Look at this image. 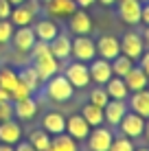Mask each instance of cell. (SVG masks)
I'll return each instance as SVG.
<instances>
[{"mask_svg": "<svg viewBox=\"0 0 149 151\" xmlns=\"http://www.w3.org/2000/svg\"><path fill=\"white\" fill-rule=\"evenodd\" d=\"M46 94L53 99V101L64 103V101H68V99H73L75 88L64 75H53L48 81H46Z\"/></svg>", "mask_w": 149, "mask_h": 151, "instance_id": "cell-1", "label": "cell"}, {"mask_svg": "<svg viewBox=\"0 0 149 151\" xmlns=\"http://www.w3.org/2000/svg\"><path fill=\"white\" fill-rule=\"evenodd\" d=\"M70 57H75V61L90 64V61L96 57V44H94V40H90L88 35H77V37L73 40Z\"/></svg>", "mask_w": 149, "mask_h": 151, "instance_id": "cell-2", "label": "cell"}, {"mask_svg": "<svg viewBox=\"0 0 149 151\" xmlns=\"http://www.w3.org/2000/svg\"><path fill=\"white\" fill-rule=\"evenodd\" d=\"M143 53H145V42H143V35L134 33V31H127L121 40V55L130 57L132 61L138 59Z\"/></svg>", "mask_w": 149, "mask_h": 151, "instance_id": "cell-3", "label": "cell"}, {"mask_svg": "<svg viewBox=\"0 0 149 151\" xmlns=\"http://www.w3.org/2000/svg\"><path fill=\"white\" fill-rule=\"evenodd\" d=\"M11 42H13V48L18 53H31V48L37 42V37L33 33V27H15L13 35H11Z\"/></svg>", "mask_w": 149, "mask_h": 151, "instance_id": "cell-4", "label": "cell"}, {"mask_svg": "<svg viewBox=\"0 0 149 151\" xmlns=\"http://www.w3.org/2000/svg\"><path fill=\"white\" fill-rule=\"evenodd\" d=\"M64 77L73 83V88H86L90 83V70L88 66L83 64V61H73V64H68V68H66Z\"/></svg>", "mask_w": 149, "mask_h": 151, "instance_id": "cell-5", "label": "cell"}, {"mask_svg": "<svg viewBox=\"0 0 149 151\" xmlns=\"http://www.w3.org/2000/svg\"><path fill=\"white\" fill-rule=\"evenodd\" d=\"M88 70H90V81H94L96 86H105L112 79V64L107 59H103V57H99V59L94 57L90 61Z\"/></svg>", "mask_w": 149, "mask_h": 151, "instance_id": "cell-6", "label": "cell"}, {"mask_svg": "<svg viewBox=\"0 0 149 151\" xmlns=\"http://www.w3.org/2000/svg\"><path fill=\"white\" fill-rule=\"evenodd\" d=\"M119 127H121L123 136H127V138H138V136H143V132H145V118L138 116V114H134V112H127L125 116L121 118Z\"/></svg>", "mask_w": 149, "mask_h": 151, "instance_id": "cell-7", "label": "cell"}, {"mask_svg": "<svg viewBox=\"0 0 149 151\" xmlns=\"http://www.w3.org/2000/svg\"><path fill=\"white\" fill-rule=\"evenodd\" d=\"M86 140H88L90 151H107L110 145H112V140H114V136H112V132L105 129V127H94V129H90V134H88Z\"/></svg>", "mask_w": 149, "mask_h": 151, "instance_id": "cell-8", "label": "cell"}, {"mask_svg": "<svg viewBox=\"0 0 149 151\" xmlns=\"http://www.w3.org/2000/svg\"><path fill=\"white\" fill-rule=\"evenodd\" d=\"M46 13H48V18H70L77 9V2L75 0H46Z\"/></svg>", "mask_w": 149, "mask_h": 151, "instance_id": "cell-9", "label": "cell"}, {"mask_svg": "<svg viewBox=\"0 0 149 151\" xmlns=\"http://www.w3.org/2000/svg\"><path fill=\"white\" fill-rule=\"evenodd\" d=\"M119 2V15L125 24H138L140 22V0H116Z\"/></svg>", "mask_w": 149, "mask_h": 151, "instance_id": "cell-10", "label": "cell"}, {"mask_svg": "<svg viewBox=\"0 0 149 151\" xmlns=\"http://www.w3.org/2000/svg\"><path fill=\"white\" fill-rule=\"evenodd\" d=\"M48 48H50V55H53L57 61H66V59L70 57V48H73V40H70L66 33H57L53 40L48 42Z\"/></svg>", "mask_w": 149, "mask_h": 151, "instance_id": "cell-11", "label": "cell"}, {"mask_svg": "<svg viewBox=\"0 0 149 151\" xmlns=\"http://www.w3.org/2000/svg\"><path fill=\"white\" fill-rule=\"evenodd\" d=\"M33 66H35V70H37V75H40V81H48L50 77L57 75V70H59V61L50 53L33 59Z\"/></svg>", "mask_w": 149, "mask_h": 151, "instance_id": "cell-12", "label": "cell"}, {"mask_svg": "<svg viewBox=\"0 0 149 151\" xmlns=\"http://www.w3.org/2000/svg\"><path fill=\"white\" fill-rule=\"evenodd\" d=\"M94 44H96L99 57H103L107 61H112L116 55H121V40H116L114 35H101L99 42H94Z\"/></svg>", "mask_w": 149, "mask_h": 151, "instance_id": "cell-13", "label": "cell"}, {"mask_svg": "<svg viewBox=\"0 0 149 151\" xmlns=\"http://www.w3.org/2000/svg\"><path fill=\"white\" fill-rule=\"evenodd\" d=\"M90 129L92 127L86 123V118L81 116V114H73V116L66 121V132H68V136L75 138V140H86L88 134H90Z\"/></svg>", "mask_w": 149, "mask_h": 151, "instance_id": "cell-14", "label": "cell"}, {"mask_svg": "<svg viewBox=\"0 0 149 151\" xmlns=\"http://www.w3.org/2000/svg\"><path fill=\"white\" fill-rule=\"evenodd\" d=\"M68 24H70V31H73L75 35H88L92 31V20H90V15L86 13V9H77V11L70 15Z\"/></svg>", "mask_w": 149, "mask_h": 151, "instance_id": "cell-15", "label": "cell"}, {"mask_svg": "<svg viewBox=\"0 0 149 151\" xmlns=\"http://www.w3.org/2000/svg\"><path fill=\"white\" fill-rule=\"evenodd\" d=\"M125 114H127V105H125V101H121V99H110L107 105L103 107V118L110 125H119Z\"/></svg>", "mask_w": 149, "mask_h": 151, "instance_id": "cell-16", "label": "cell"}, {"mask_svg": "<svg viewBox=\"0 0 149 151\" xmlns=\"http://www.w3.org/2000/svg\"><path fill=\"white\" fill-rule=\"evenodd\" d=\"M20 138H22V127H20L13 118L0 123V142H4V145H18Z\"/></svg>", "mask_w": 149, "mask_h": 151, "instance_id": "cell-17", "label": "cell"}, {"mask_svg": "<svg viewBox=\"0 0 149 151\" xmlns=\"http://www.w3.org/2000/svg\"><path fill=\"white\" fill-rule=\"evenodd\" d=\"M33 33H35V37H37L40 42H46V44H48V42L59 33V27H57V22H55V20L44 18V20H37V22H35Z\"/></svg>", "mask_w": 149, "mask_h": 151, "instance_id": "cell-18", "label": "cell"}, {"mask_svg": "<svg viewBox=\"0 0 149 151\" xmlns=\"http://www.w3.org/2000/svg\"><path fill=\"white\" fill-rule=\"evenodd\" d=\"M13 114L22 121H31V118L37 114V101L33 96L20 99V101H13Z\"/></svg>", "mask_w": 149, "mask_h": 151, "instance_id": "cell-19", "label": "cell"}, {"mask_svg": "<svg viewBox=\"0 0 149 151\" xmlns=\"http://www.w3.org/2000/svg\"><path fill=\"white\" fill-rule=\"evenodd\" d=\"M130 107L132 112L143 118H149V90H138L130 96Z\"/></svg>", "mask_w": 149, "mask_h": 151, "instance_id": "cell-20", "label": "cell"}, {"mask_svg": "<svg viewBox=\"0 0 149 151\" xmlns=\"http://www.w3.org/2000/svg\"><path fill=\"white\" fill-rule=\"evenodd\" d=\"M123 81H125V86H127V90H130V92H138V90H145V88H147L149 77L140 68H136V66H134V68L123 77Z\"/></svg>", "mask_w": 149, "mask_h": 151, "instance_id": "cell-21", "label": "cell"}, {"mask_svg": "<svg viewBox=\"0 0 149 151\" xmlns=\"http://www.w3.org/2000/svg\"><path fill=\"white\" fill-rule=\"evenodd\" d=\"M42 129H44L46 134H53V136L64 134V129H66L64 116H61L59 112H48V114L42 118Z\"/></svg>", "mask_w": 149, "mask_h": 151, "instance_id": "cell-22", "label": "cell"}, {"mask_svg": "<svg viewBox=\"0 0 149 151\" xmlns=\"http://www.w3.org/2000/svg\"><path fill=\"white\" fill-rule=\"evenodd\" d=\"M9 20H11L13 27H31L35 20V15L29 11L24 4H15L11 9V15H9Z\"/></svg>", "mask_w": 149, "mask_h": 151, "instance_id": "cell-23", "label": "cell"}, {"mask_svg": "<svg viewBox=\"0 0 149 151\" xmlns=\"http://www.w3.org/2000/svg\"><path fill=\"white\" fill-rule=\"evenodd\" d=\"M105 92L110 94V99H121V101H125L127 94H130L123 77H114V75H112V79L105 83Z\"/></svg>", "mask_w": 149, "mask_h": 151, "instance_id": "cell-24", "label": "cell"}, {"mask_svg": "<svg viewBox=\"0 0 149 151\" xmlns=\"http://www.w3.org/2000/svg\"><path fill=\"white\" fill-rule=\"evenodd\" d=\"M20 86V79H18V72L13 68H9V66H4V68H0V88H4V90L9 92V99L11 94L15 92V88Z\"/></svg>", "mask_w": 149, "mask_h": 151, "instance_id": "cell-25", "label": "cell"}, {"mask_svg": "<svg viewBox=\"0 0 149 151\" xmlns=\"http://www.w3.org/2000/svg\"><path fill=\"white\" fill-rule=\"evenodd\" d=\"M18 79H20V83H24V86L29 88L31 94H33V92L37 90V86H40V75H37V70H35V66H24V68L18 72Z\"/></svg>", "mask_w": 149, "mask_h": 151, "instance_id": "cell-26", "label": "cell"}, {"mask_svg": "<svg viewBox=\"0 0 149 151\" xmlns=\"http://www.w3.org/2000/svg\"><path fill=\"white\" fill-rule=\"evenodd\" d=\"M81 116L86 118V123H88L90 127H99V125L105 121V118H103V107L94 105V103H88V105H83V110H81Z\"/></svg>", "mask_w": 149, "mask_h": 151, "instance_id": "cell-27", "label": "cell"}, {"mask_svg": "<svg viewBox=\"0 0 149 151\" xmlns=\"http://www.w3.org/2000/svg\"><path fill=\"white\" fill-rule=\"evenodd\" d=\"M46 151H77V140L70 138L68 134H57V136L50 140Z\"/></svg>", "mask_w": 149, "mask_h": 151, "instance_id": "cell-28", "label": "cell"}, {"mask_svg": "<svg viewBox=\"0 0 149 151\" xmlns=\"http://www.w3.org/2000/svg\"><path fill=\"white\" fill-rule=\"evenodd\" d=\"M110 64H112V75L114 77H125L127 72L134 68V61H132L130 57H125V55H116Z\"/></svg>", "mask_w": 149, "mask_h": 151, "instance_id": "cell-29", "label": "cell"}, {"mask_svg": "<svg viewBox=\"0 0 149 151\" xmlns=\"http://www.w3.org/2000/svg\"><path fill=\"white\" fill-rule=\"evenodd\" d=\"M29 142L33 145L37 151H46V149H48V145H50V134H46L44 129H35V132H31Z\"/></svg>", "mask_w": 149, "mask_h": 151, "instance_id": "cell-30", "label": "cell"}, {"mask_svg": "<svg viewBox=\"0 0 149 151\" xmlns=\"http://www.w3.org/2000/svg\"><path fill=\"white\" fill-rule=\"evenodd\" d=\"M107 151H134V142H132V138L121 136V138L112 140V145H110Z\"/></svg>", "mask_w": 149, "mask_h": 151, "instance_id": "cell-31", "label": "cell"}, {"mask_svg": "<svg viewBox=\"0 0 149 151\" xmlns=\"http://www.w3.org/2000/svg\"><path fill=\"white\" fill-rule=\"evenodd\" d=\"M107 101H110V94L105 92V88H96V90L90 92V103H94V105L99 107H105Z\"/></svg>", "mask_w": 149, "mask_h": 151, "instance_id": "cell-32", "label": "cell"}, {"mask_svg": "<svg viewBox=\"0 0 149 151\" xmlns=\"http://www.w3.org/2000/svg\"><path fill=\"white\" fill-rule=\"evenodd\" d=\"M13 24L9 20H0V44H7L11 42V35H13Z\"/></svg>", "mask_w": 149, "mask_h": 151, "instance_id": "cell-33", "label": "cell"}, {"mask_svg": "<svg viewBox=\"0 0 149 151\" xmlns=\"http://www.w3.org/2000/svg\"><path fill=\"white\" fill-rule=\"evenodd\" d=\"M13 116V101H0V123Z\"/></svg>", "mask_w": 149, "mask_h": 151, "instance_id": "cell-34", "label": "cell"}, {"mask_svg": "<svg viewBox=\"0 0 149 151\" xmlns=\"http://www.w3.org/2000/svg\"><path fill=\"white\" fill-rule=\"evenodd\" d=\"M11 9H13V4L9 0H0V20H9Z\"/></svg>", "mask_w": 149, "mask_h": 151, "instance_id": "cell-35", "label": "cell"}, {"mask_svg": "<svg viewBox=\"0 0 149 151\" xmlns=\"http://www.w3.org/2000/svg\"><path fill=\"white\" fill-rule=\"evenodd\" d=\"M138 59H140V66H138V68H140V70L149 77V50H147V53H143Z\"/></svg>", "mask_w": 149, "mask_h": 151, "instance_id": "cell-36", "label": "cell"}, {"mask_svg": "<svg viewBox=\"0 0 149 151\" xmlns=\"http://www.w3.org/2000/svg\"><path fill=\"white\" fill-rule=\"evenodd\" d=\"M22 4H24V7H27L33 15L40 13V0H27V2H22Z\"/></svg>", "mask_w": 149, "mask_h": 151, "instance_id": "cell-37", "label": "cell"}, {"mask_svg": "<svg viewBox=\"0 0 149 151\" xmlns=\"http://www.w3.org/2000/svg\"><path fill=\"white\" fill-rule=\"evenodd\" d=\"M140 22L145 24V27H149V2L143 4V9H140Z\"/></svg>", "mask_w": 149, "mask_h": 151, "instance_id": "cell-38", "label": "cell"}, {"mask_svg": "<svg viewBox=\"0 0 149 151\" xmlns=\"http://www.w3.org/2000/svg\"><path fill=\"white\" fill-rule=\"evenodd\" d=\"M13 149L15 151H37L31 142H18V145H13Z\"/></svg>", "mask_w": 149, "mask_h": 151, "instance_id": "cell-39", "label": "cell"}, {"mask_svg": "<svg viewBox=\"0 0 149 151\" xmlns=\"http://www.w3.org/2000/svg\"><path fill=\"white\" fill-rule=\"evenodd\" d=\"M75 2H77L79 9H88V7H92V4L96 2V0H75Z\"/></svg>", "mask_w": 149, "mask_h": 151, "instance_id": "cell-40", "label": "cell"}, {"mask_svg": "<svg viewBox=\"0 0 149 151\" xmlns=\"http://www.w3.org/2000/svg\"><path fill=\"white\" fill-rule=\"evenodd\" d=\"M0 101H11V99H9V92L4 90V88H0Z\"/></svg>", "mask_w": 149, "mask_h": 151, "instance_id": "cell-41", "label": "cell"}, {"mask_svg": "<svg viewBox=\"0 0 149 151\" xmlns=\"http://www.w3.org/2000/svg\"><path fill=\"white\" fill-rule=\"evenodd\" d=\"M0 151H15V149H13V145H4V142H0Z\"/></svg>", "mask_w": 149, "mask_h": 151, "instance_id": "cell-42", "label": "cell"}, {"mask_svg": "<svg viewBox=\"0 0 149 151\" xmlns=\"http://www.w3.org/2000/svg\"><path fill=\"white\" fill-rule=\"evenodd\" d=\"M143 42H145V46H149V27L145 29V35H143Z\"/></svg>", "mask_w": 149, "mask_h": 151, "instance_id": "cell-43", "label": "cell"}, {"mask_svg": "<svg viewBox=\"0 0 149 151\" xmlns=\"http://www.w3.org/2000/svg\"><path fill=\"white\" fill-rule=\"evenodd\" d=\"M99 2H101V4H103V7H110V4H114V2H116V0H99Z\"/></svg>", "mask_w": 149, "mask_h": 151, "instance_id": "cell-44", "label": "cell"}, {"mask_svg": "<svg viewBox=\"0 0 149 151\" xmlns=\"http://www.w3.org/2000/svg\"><path fill=\"white\" fill-rule=\"evenodd\" d=\"M147 136V140H149V121H145V132H143Z\"/></svg>", "mask_w": 149, "mask_h": 151, "instance_id": "cell-45", "label": "cell"}, {"mask_svg": "<svg viewBox=\"0 0 149 151\" xmlns=\"http://www.w3.org/2000/svg\"><path fill=\"white\" fill-rule=\"evenodd\" d=\"M9 2H11L13 7H15V4H22V2H27V0H9Z\"/></svg>", "mask_w": 149, "mask_h": 151, "instance_id": "cell-46", "label": "cell"}, {"mask_svg": "<svg viewBox=\"0 0 149 151\" xmlns=\"http://www.w3.org/2000/svg\"><path fill=\"white\" fill-rule=\"evenodd\" d=\"M136 151H149V149H145V147H143V149H136Z\"/></svg>", "mask_w": 149, "mask_h": 151, "instance_id": "cell-47", "label": "cell"}, {"mask_svg": "<svg viewBox=\"0 0 149 151\" xmlns=\"http://www.w3.org/2000/svg\"><path fill=\"white\" fill-rule=\"evenodd\" d=\"M140 2H149V0H140Z\"/></svg>", "mask_w": 149, "mask_h": 151, "instance_id": "cell-48", "label": "cell"}, {"mask_svg": "<svg viewBox=\"0 0 149 151\" xmlns=\"http://www.w3.org/2000/svg\"><path fill=\"white\" fill-rule=\"evenodd\" d=\"M40 2H46V0H40Z\"/></svg>", "mask_w": 149, "mask_h": 151, "instance_id": "cell-49", "label": "cell"}]
</instances>
